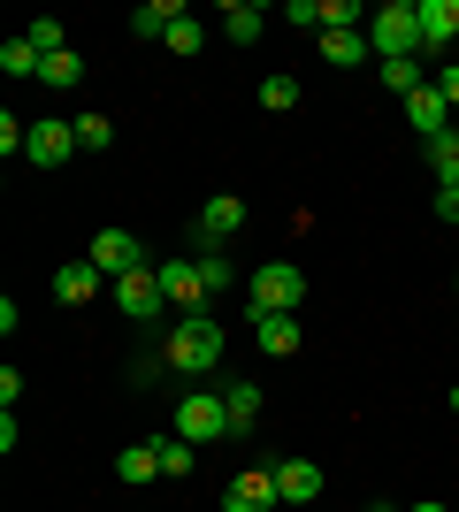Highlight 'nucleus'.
Masks as SVG:
<instances>
[{
	"label": "nucleus",
	"instance_id": "1",
	"mask_svg": "<svg viewBox=\"0 0 459 512\" xmlns=\"http://www.w3.org/2000/svg\"><path fill=\"white\" fill-rule=\"evenodd\" d=\"M161 352H169L176 375H207V367H222V321L215 314H184L169 337H161Z\"/></svg>",
	"mask_w": 459,
	"mask_h": 512
},
{
	"label": "nucleus",
	"instance_id": "2",
	"mask_svg": "<svg viewBox=\"0 0 459 512\" xmlns=\"http://www.w3.org/2000/svg\"><path fill=\"white\" fill-rule=\"evenodd\" d=\"M368 46L383 54V62H406V54H421V0H383L368 23Z\"/></svg>",
	"mask_w": 459,
	"mask_h": 512
},
{
	"label": "nucleus",
	"instance_id": "3",
	"mask_svg": "<svg viewBox=\"0 0 459 512\" xmlns=\"http://www.w3.org/2000/svg\"><path fill=\"white\" fill-rule=\"evenodd\" d=\"M299 299H306V276L291 268V260H268V268H253V283H245L253 321L261 314H299Z\"/></svg>",
	"mask_w": 459,
	"mask_h": 512
},
{
	"label": "nucleus",
	"instance_id": "4",
	"mask_svg": "<svg viewBox=\"0 0 459 512\" xmlns=\"http://www.w3.org/2000/svg\"><path fill=\"white\" fill-rule=\"evenodd\" d=\"M176 436H184V444H215V436H230L222 390H184V398H176Z\"/></svg>",
	"mask_w": 459,
	"mask_h": 512
},
{
	"label": "nucleus",
	"instance_id": "5",
	"mask_svg": "<svg viewBox=\"0 0 459 512\" xmlns=\"http://www.w3.org/2000/svg\"><path fill=\"white\" fill-rule=\"evenodd\" d=\"M115 306H123V314L146 329V321L169 306V291H161V268H131V276H115Z\"/></svg>",
	"mask_w": 459,
	"mask_h": 512
},
{
	"label": "nucleus",
	"instance_id": "6",
	"mask_svg": "<svg viewBox=\"0 0 459 512\" xmlns=\"http://www.w3.org/2000/svg\"><path fill=\"white\" fill-rule=\"evenodd\" d=\"M284 490H276V467H245L230 474V490H222V512H276Z\"/></svg>",
	"mask_w": 459,
	"mask_h": 512
},
{
	"label": "nucleus",
	"instance_id": "7",
	"mask_svg": "<svg viewBox=\"0 0 459 512\" xmlns=\"http://www.w3.org/2000/svg\"><path fill=\"white\" fill-rule=\"evenodd\" d=\"M69 153H77V123H62V115L31 123V146H23V161H31V169H62Z\"/></svg>",
	"mask_w": 459,
	"mask_h": 512
},
{
	"label": "nucleus",
	"instance_id": "8",
	"mask_svg": "<svg viewBox=\"0 0 459 512\" xmlns=\"http://www.w3.org/2000/svg\"><path fill=\"white\" fill-rule=\"evenodd\" d=\"M238 230H245V199L238 192H215L207 207H199V245H207V253H222Z\"/></svg>",
	"mask_w": 459,
	"mask_h": 512
},
{
	"label": "nucleus",
	"instance_id": "9",
	"mask_svg": "<svg viewBox=\"0 0 459 512\" xmlns=\"http://www.w3.org/2000/svg\"><path fill=\"white\" fill-rule=\"evenodd\" d=\"M161 291H169V306H184V314H207V276H199V260H161Z\"/></svg>",
	"mask_w": 459,
	"mask_h": 512
},
{
	"label": "nucleus",
	"instance_id": "10",
	"mask_svg": "<svg viewBox=\"0 0 459 512\" xmlns=\"http://www.w3.org/2000/svg\"><path fill=\"white\" fill-rule=\"evenodd\" d=\"M85 260L100 268V276H131V268H146V253H138V237H131V230H100Z\"/></svg>",
	"mask_w": 459,
	"mask_h": 512
},
{
	"label": "nucleus",
	"instance_id": "11",
	"mask_svg": "<svg viewBox=\"0 0 459 512\" xmlns=\"http://www.w3.org/2000/svg\"><path fill=\"white\" fill-rule=\"evenodd\" d=\"M459 39V0H421V54H444Z\"/></svg>",
	"mask_w": 459,
	"mask_h": 512
},
{
	"label": "nucleus",
	"instance_id": "12",
	"mask_svg": "<svg viewBox=\"0 0 459 512\" xmlns=\"http://www.w3.org/2000/svg\"><path fill=\"white\" fill-rule=\"evenodd\" d=\"M100 283H108V276H100L92 260H69V268H54V299H62V306H92V299H100Z\"/></svg>",
	"mask_w": 459,
	"mask_h": 512
},
{
	"label": "nucleus",
	"instance_id": "13",
	"mask_svg": "<svg viewBox=\"0 0 459 512\" xmlns=\"http://www.w3.org/2000/svg\"><path fill=\"white\" fill-rule=\"evenodd\" d=\"M276 490H284V505H314L322 497V467L314 459H276Z\"/></svg>",
	"mask_w": 459,
	"mask_h": 512
},
{
	"label": "nucleus",
	"instance_id": "14",
	"mask_svg": "<svg viewBox=\"0 0 459 512\" xmlns=\"http://www.w3.org/2000/svg\"><path fill=\"white\" fill-rule=\"evenodd\" d=\"M406 123H414L421 138H444V130H452V100H444L437 85H421L414 100H406Z\"/></svg>",
	"mask_w": 459,
	"mask_h": 512
},
{
	"label": "nucleus",
	"instance_id": "15",
	"mask_svg": "<svg viewBox=\"0 0 459 512\" xmlns=\"http://www.w3.org/2000/svg\"><path fill=\"white\" fill-rule=\"evenodd\" d=\"M176 23H184V0H138V8H131V31H138V39H169Z\"/></svg>",
	"mask_w": 459,
	"mask_h": 512
},
{
	"label": "nucleus",
	"instance_id": "16",
	"mask_svg": "<svg viewBox=\"0 0 459 512\" xmlns=\"http://www.w3.org/2000/svg\"><path fill=\"white\" fill-rule=\"evenodd\" d=\"M375 46H368V31H322V62L329 69H360Z\"/></svg>",
	"mask_w": 459,
	"mask_h": 512
},
{
	"label": "nucleus",
	"instance_id": "17",
	"mask_svg": "<svg viewBox=\"0 0 459 512\" xmlns=\"http://www.w3.org/2000/svg\"><path fill=\"white\" fill-rule=\"evenodd\" d=\"M253 337H261V352L291 360V352H299V314H261V321H253Z\"/></svg>",
	"mask_w": 459,
	"mask_h": 512
},
{
	"label": "nucleus",
	"instance_id": "18",
	"mask_svg": "<svg viewBox=\"0 0 459 512\" xmlns=\"http://www.w3.org/2000/svg\"><path fill=\"white\" fill-rule=\"evenodd\" d=\"M222 406H230V436L261 421V383H222Z\"/></svg>",
	"mask_w": 459,
	"mask_h": 512
},
{
	"label": "nucleus",
	"instance_id": "19",
	"mask_svg": "<svg viewBox=\"0 0 459 512\" xmlns=\"http://www.w3.org/2000/svg\"><path fill=\"white\" fill-rule=\"evenodd\" d=\"M261 23H268V8H253V0H230V8H222V39L253 46V39H261Z\"/></svg>",
	"mask_w": 459,
	"mask_h": 512
},
{
	"label": "nucleus",
	"instance_id": "20",
	"mask_svg": "<svg viewBox=\"0 0 459 512\" xmlns=\"http://www.w3.org/2000/svg\"><path fill=\"white\" fill-rule=\"evenodd\" d=\"M115 474H123L131 490H138V482H153V474H161V444H153V436H146V444H131L123 459H115Z\"/></svg>",
	"mask_w": 459,
	"mask_h": 512
},
{
	"label": "nucleus",
	"instance_id": "21",
	"mask_svg": "<svg viewBox=\"0 0 459 512\" xmlns=\"http://www.w3.org/2000/svg\"><path fill=\"white\" fill-rule=\"evenodd\" d=\"M0 69H8V77H39V69H46V54H39V46H31V39L16 31V39L0 46Z\"/></svg>",
	"mask_w": 459,
	"mask_h": 512
},
{
	"label": "nucleus",
	"instance_id": "22",
	"mask_svg": "<svg viewBox=\"0 0 459 512\" xmlns=\"http://www.w3.org/2000/svg\"><path fill=\"white\" fill-rule=\"evenodd\" d=\"M153 444H161V474H176V482H184V474L199 467V444H184L176 428H169V436H153Z\"/></svg>",
	"mask_w": 459,
	"mask_h": 512
},
{
	"label": "nucleus",
	"instance_id": "23",
	"mask_svg": "<svg viewBox=\"0 0 459 512\" xmlns=\"http://www.w3.org/2000/svg\"><path fill=\"white\" fill-rule=\"evenodd\" d=\"M421 85H429V77H421V54H406V62H383V92H398V100H414Z\"/></svg>",
	"mask_w": 459,
	"mask_h": 512
},
{
	"label": "nucleus",
	"instance_id": "24",
	"mask_svg": "<svg viewBox=\"0 0 459 512\" xmlns=\"http://www.w3.org/2000/svg\"><path fill=\"white\" fill-rule=\"evenodd\" d=\"M429 169H437V184H459V130L429 138Z\"/></svg>",
	"mask_w": 459,
	"mask_h": 512
},
{
	"label": "nucleus",
	"instance_id": "25",
	"mask_svg": "<svg viewBox=\"0 0 459 512\" xmlns=\"http://www.w3.org/2000/svg\"><path fill=\"white\" fill-rule=\"evenodd\" d=\"M77 77H85V62H77L69 46H62V54H46V69H39V85H54V92H62V85H77Z\"/></svg>",
	"mask_w": 459,
	"mask_h": 512
},
{
	"label": "nucleus",
	"instance_id": "26",
	"mask_svg": "<svg viewBox=\"0 0 459 512\" xmlns=\"http://www.w3.org/2000/svg\"><path fill=\"white\" fill-rule=\"evenodd\" d=\"M261 107H268V115H291V107H299V77H268V85H261Z\"/></svg>",
	"mask_w": 459,
	"mask_h": 512
},
{
	"label": "nucleus",
	"instance_id": "27",
	"mask_svg": "<svg viewBox=\"0 0 459 512\" xmlns=\"http://www.w3.org/2000/svg\"><path fill=\"white\" fill-rule=\"evenodd\" d=\"M108 138H115V123H108V115H77V153H100Z\"/></svg>",
	"mask_w": 459,
	"mask_h": 512
},
{
	"label": "nucleus",
	"instance_id": "28",
	"mask_svg": "<svg viewBox=\"0 0 459 512\" xmlns=\"http://www.w3.org/2000/svg\"><path fill=\"white\" fill-rule=\"evenodd\" d=\"M161 46H169V54H199V46H207V23H199V16H184V23H176V31H169Z\"/></svg>",
	"mask_w": 459,
	"mask_h": 512
},
{
	"label": "nucleus",
	"instance_id": "29",
	"mask_svg": "<svg viewBox=\"0 0 459 512\" xmlns=\"http://www.w3.org/2000/svg\"><path fill=\"white\" fill-rule=\"evenodd\" d=\"M322 31H360V0H322Z\"/></svg>",
	"mask_w": 459,
	"mask_h": 512
},
{
	"label": "nucleus",
	"instance_id": "30",
	"mask_svg": "<svg viewBox=\"0 0 459 512\" xmlns=\"http://www.w3.org/2000/svg\"><path fill=\"white\" fill-rule=\"evenodd\" d=\"M23 39L39 46V54H62V23H54V16H39V23H23Z\"/></svg>",
	"mask_w": 459,
	"mask_h": 512
},
{
	"label": "nucleus",
	"instance_id": "31",
	"mask_svg": "<svg viewBox=\"0 0 459 512\" xmlns=\"http://www.w3.org/2000/svg\"><path fill=\"white\" fill-rule=\"evenodd\" d=\"M199 276H207V291H222V283L238 276V268H230V260H222V253H199Z\"/></svg>",
	"mask_w": 459,
	"mask_h": 512
},
{
	"label": "nucleus",
	"instance_id": "32",
	"mask_svg": "<svg viewBox=\"0 0 459 512\" xmlns=\"http://www.w3.org/2000/svg\"><path fill=\"white\" fill-rule=\"evenodd\" d=\"M284 16H291V23H306V31H314V39H322V8H314V0H291Z\"/></svg>",
	"mask_w": 459,
	"mask_h": 512
},
{
	"label": "nucleus",
	"instance_id": "33",
	"mask_svg": "<svg viewBox=\"0 0 459 512\" xmlns=\"http://www.w3.org/2000/svg\"><path fill=\"white\" fill-rule=\"evenodd\" d=\"M429 85H437V92H444V100H452V107H459V62H444V69H437V77H429Z\"/></svg>",
	"mask_w": 459,
	"mask_h": 512
},
{
	"label": "nucleus",
	"instance_id": "34",
	"mask_svg": "<svg viewBox=\"0 0 459 512\" xmlns=\"http://www.w3.org/2000/svg\"><path fill=\"white\" fill-rule=\"evenodd\" d=\"M437 214H444V222L459 230V184H444V192H437Z\"/></svg>",
	"mask_w": 459,
	"mask_h": 512
},
{
	"label": "nucleus",
	"instance_id": "35",
	"mask_svg": "<svg viewBox=\"0 0 459 512\" xmlns=\"http://www.w3.org/2000/svg\"><path fill=\"white\" fill-rule=\"evenodd\" d=\"M444 406H452V413H459V383H452V390H444Z\"/></svg>",
	"mask_w": 459,
	"mask_h": 512
},
{
	"label": "nucleus",
	"instance_id": "36",
	"mask_svg": "<svg viewBox=\"0 0 459 512\" xmlns=\"http://www.w3.org/2000/svg\"><path fill=\"white\" fill-rule=\"evenodd\" d=\"M406 512H452V505H406Z\"/></svg>",
	"mask_w": 459,
	"mask_h": 512
},
{
	"label": "nucleus",
	"instance_id": "37",
	"mask_svg": "<svg viewBox=\"0 0 459 512\" xmlns=\"http://www.w3.org/2000/svg\"><path fill=\"white\" fill-rule=\"evenodd\" d=\"M452 291H459V276H452Z\"/></svg>",
	"mask_w": 459,
	"mask_h": 512
}]
</instances>
